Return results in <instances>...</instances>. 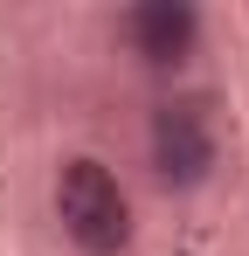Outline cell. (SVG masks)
Here are the masks:
<instances>
[{
  "label": "cell",
  "instance_id": "1",
  "mask_svg": "<svg viewBox=\"0 0 249 256\" xmlns=\"http://www.w3.org/2000/svg\"><path fill=\"white\" fill-rule=\"evenodd\" d=\"M56 222H62V236L83 256H124L132 236H138L132 194L97 152H70L56 166Z\"/></svg>",
  "mask_w": 249,
  "mask_h": 256
},
{
  "label": "cell",
  "instance_id": "2",
  "mask_svg": "<svg viewBox=\"0 0 249 256\" xmlns=\"http://www.w3.org/2000/svg\"><path fill=\"white\" fill-rule=\"evenodd\" d=\"M146 160H152V180L166 194H194L214 180L222 166V132H214V111L201 97H160L152 118H146Z\"/></svg>",
  "mask_w": 249,
  "mask_h": 256
},
{
  "label": "cell",
  "instance_id": "3",
  "mask_svg": "<svg viewBox=\"0 0 249 256\" xmlns=\"http://www.w3.org/2000/svg\"><path fill=\"white\" fill-rule=\"evenodd\" d=\"M118 42L132 48L138 70L180 76L194 62V48H201V7H187V0H138V7L118 14Z\"/></svg>",
  "mask_w": 249,
  "mask_h": 256
}]
</instances>
